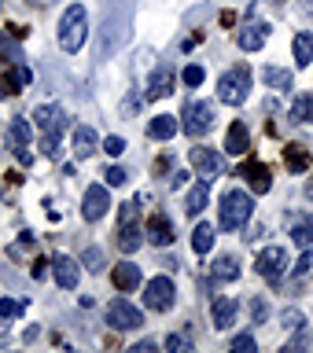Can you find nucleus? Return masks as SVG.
<instances>
[{
  "label": "nucleus",
  "mask_w": 313,
  "mask_h": 353,
  "mask_svg": "<svg viewBox=\"0 0 313 353\" xmlns=\"http://www.w3.org/2000/svg\"><path fill=\"white\" fill-rule=\"evenodd\" d=\"M88 37V11L85 4H70L59 19V48L63 52H82V44Z\"/></svg>",
  "instance_id": "1"
},
{
  "label": "nucleus",
  "mask_w": 313,
  "mask_h": 353,
  "mask_svg": "<svg viewBox=\"0 0 313 353\" xmlns=\"http://www.w3.org/2000/svg\"><path fill=\"white\" fill-rule=\"evenodd\" d=\"M251 195L247 192H240V188H232V192L221 195V206H218V225L225 228V232H240L243 225L251 221Z\"/></svg>",
  "instance_id": "2"
},
{
  "label": "nucleus",
  "mask_w": 313,
  "mask_h": 353,
  "mask_svg": "<svg viewBox=\"0 0 313 353\" xmlns=\"http://www.w3.org/2000/svg\"><path fill=\"white\" fill-rule=\"evenodd\" d=\"M144 247V225H140V210L137 203H126L118 210V250L122 254H137Z\"/></svg>",
  "instance_id": "3"
},
{
  "label": "nucleus",
  "mask_w": 313,
  "mask_h": 353,
  "mask_svg": "<svg viewBox=\"0 0 313 353\" xmlns=\"http://www.w3.org/2000/svg\"><path fill=\"white\" fill-rule=\"evenodd\" d=\"M247 92H251V70H247L243 63L221 74V81H218V99H221L225 107L247 103Z\"/></svg>",
  "instance_id": "4"
},
{
  "label": "nucleus",
  "mask_w": 313,
  "mask_h": 353,
  "mask_svg": "<svg viewBox=\"0 0 313 353\" xmlns=\"http://www.w3.org/2000/svg\"><path fill=\"white\" fill-rule=\"evenodd\" d=\"M181 129L188 132V137H207V132L214 129V103L192 99V103L184 107V114H181Z\"/></svg>",
  "instance_id": "5"
},
{
  "label": "nucleus",
  "mask_w": 313,
  "mask_h": 353,
  "mask_svg": "<svg viewBox=\"0 0 313 353\" xmlns=\"http://www.w3.org/2000/svg\"><path fill=\"white\" fill-rule=\"evenodd\" d=\"M140 324H144V313L137 305H129L126 298H115L107 305V327L111 331H137Z\"/></svg>",
  "instance_id": "6"
},
{
  "label": "nucleus",
  "mask_w": 313,
  "mask_h": 353,
  "mask_svg": "<svg viewBox=\"0 0 313 353\" xmlns=\"http://www.w3.org/2000/svg\"><path fill=\"white\" fill-rule=\"evenodd\" d=\"M177 298V287L170 276H155V280H148V287H144V302H148V309H155V313H166V309L173 305Z\"/></svg>",
  "instance_id": "7"
},
{
  "label": "nucleus",
  "mask_w": 313,
  "mask_h": 353,
  "mask_svg": "<svg viewBox=\"0 0 313 353\" xmlns=\"http://www.w3.org/2000/svg\"><path fill=\"white\" fill-rule=\"evenodd\" d=\"M254 265H258V276H265L269 283H276L287 272V250L284 247H265Z\"/></svg>",
  "instance_id": "8"
},
{
  "label": "nucleus",
  "mask_w": 313,
  "mask_h": 353,
  "mask_svg": "<svg viewBox=\"0 0 313 353\" xmlns=\"http://www.w3.org/2000/svg\"><path fill=\"white\" fill-rule=\"evenodd\" d=\"M33 125L41 129V137H59V132L66 129V114H63V107H55V103H44L33 110Z\"/></svg>",
  "instance_id": "9"
},
{
  "label": "nucleus",
  "mask_w": 313,
  "mask_h": 353,
  "mask_svg": "<svg viewBox=\"0 0 313 353\" xmlns=\"http://www.w3.org/2000/svg\"><path fill=\"white\" fill-rule=\"evenodd\" d=\"M8 143H11V151H15V159L22 165L33 162V154H30V121L26 118H15L8 125Z\"/></svg>",
  "instance_id": "10"
},
{
  "label": "nucleus",
  "mask_w": 313,
  "mask_h": 353,
  "mask_svg": "<svg viewBox=\"0 0 313 353\" xmlns=\"http://www.w3.org/2000/svg\"><path fill=\"white\" fill-rule=\"evenodd\" d=\"M52 276H55V283L63 287V291H74L77 280H82V265H77L70 254H55V261H52Z\"/></svg>",
  "instance_id": "11"
},
{
  "label": "nucleus",
  "mask_w": 313,
  "mask_h": 353,
  "mask_svg": "<svg viewBox=\"0 0 313 353\" xmlns=\"http://www.w3.org/2000/svg\"><path fill=\"white\" fill-rule=\"evenodd\" d=\"M240 176H247V184H251V192H258V195H265L273 188V173H269V165L265 162H258V159H247L240 165Z\"/></svg>",
  "instance_id": "12"
},
{
  "label": "nucleus",
  "mask_w": 313,
  "mask_h": 353,
  "mask_svg": "<svg viewBox=\"0 0 313 353\" xmlns=\"http://www.w3.org/2000/svg\"><path fill=\"white\" fill-rule=\"evenodd\" d=\"M144 239L151 243V247H170L173 243V225L166 214H151L148 225H144Z\"/></svg>",
  "instance_id": "13"
},
{
  "label": "nucleus",
  "mask_w": 313,
  "mask_h": 353,
  "mask_svg": "<svg viewBox=\"0 0 313 353\" xmlns=\"http://www.w3.org/2000/svg\"><path fill=\"white\" fill-rule=\"evenodd\" d=\"M107 206H111V199H107V188L104 184H93L85 192V199H82V217L85 221H99L107 214Z\"/></svg>",
  "instance_id": "14"
},
{
  "label": "nucleus",
  "mask_w": 313,
  "mask_h": 353,
  "mask_svg": "<svg viewBox=\"0 0 313 353\" xmlns=\"http://www.w3.org/2000/svg\"><path fill=\"white\" fill-rule=\"evenodd\" d=\"M192 165H196L199 181H214L221 173V154L214 148H192Z\"/></svg>",
  "instance_id": "15"
},
{
  "label": "nucleus",
  "mask_w": 313,
  "mask_h": 353,
  "mask_svg": "<svg viewBox=\"0 0 313 353\" xmlns=\"http://www.w3.org/2000/svg\"><path fill=\"white\" fill-rule=\"evenodd\" d=\"M265 41H269V26L265 22H247V26L236 30V44L243 52H258Z\"/></svg>",
  "instance_id": "16"
},
{
  "label": "nucleus",
  "mask_w": 313,
  "mask_h": 353,
  "mask_svg": "<svg viewBox=\"0 0 313 353\" xmlns=\"http://www.w3.org/2000/svg\"><path fill=\"white\" fill-rule=\"evenodd\" d=\"M210 313H214V327L218 331H229L232 324H236V316H240V305H236V298L218 294L214 305H210Z\"/></svg>",
  "instance_id": "17"
},
{
  "label": "nucleus",
  "mask_w": 313,
  "mask_h": 353,
  "mask_svg": "<svg viewBox=\"0 0 313 353\" xmlns=\"http://www.w3.org/2000/svg\"><path fill=\"white\" fill-rule=\"evenodd\" d=\"M173 85H177V77H173V70L170 66H159V70L151 74V81H148V88H144V96L148 99H166L173 92Z\"/></svg>",
  "instance_id": "18"
},
{
  "label": "nucleus",
  "mask_w": 313,
  "mask_h": 353,
  "mask_svg": "<svg viewBox=\"0 0 313 353\" xmlns=\"http://www.w3.org/2000/svg\"><path fill=\"white\" fill-rule=\"evenodd\" d=\"M225 151L232 154V159L251 151V132H247V125H243V121H232V125H229V132H225Z\"/></svg>",
  "instance_id": "19"
},
{
  "label": "nucleus",
  "mask_w": 313,
  "mask_h": 353,
  "mask_svg": "<svg viewBox=\"0 0 313 353\" xmlns=\"http://www.w3.org/2000/svg\"><path fill=\"white\" fill-rule=\"evenodd\" d=\"M111 283H115L118 291H133V287H140V269L133 261H118L115 269H111Z\"/></svg>",
  "instance_id": "20"
},
{
  "label": "nucleus",
  "mask_w": 313,
  "mask_h": 353,
  "mask_svg": "<svg viewBox=\"0 0 313 353\" xmlns=\"http://www.w3.org/2000/svg\"><path fill=\"white\" fill-rule=\"evenodd\" d=\"M207 203H210V181H199L192 192H188V199H184V214L188 217H199L207 210Z\"/></svg>",
  "instance_id": "21"
},
{
  "label": "nucleus",
  "mask_w": 313,
  "mask_h": 353,
  "mask_svg": "<svg viewBox=\"0 0 313 353\" xmlns=\"http://www.w3.org/2000/svg\"><path fill=\"white\" fill-rule=\"evenodd\" d=\"M99 148V137L88 125H74V154L77 159H88V154H93Z\"/></svg>",
  "instance_id": "22"
},
{
  "label": "nucleus",
  "mask_w": 313,
  "mask_h": 353,
  "mask_svg": "<svg viewBox=\"0 0 313 353\" xmlns=\"http://www.w3.org/2000/svg\"><path fill=\"white\" fill-rule=\"evenodd\" d=\"M177 125H181V121H177V114H159V118L148 121V137H151V140H170L173 132H177Z\"/></svg>",
  "instance_id": "23"
},
{
  "label": "nucleus",
  "mask_w": 313,
  "mask_h": 353,
  "mask_svg": "<svg viewBox=\"0 0 313 353\" xmlns=\"http://www.w3.org/2000/svg\"><path fill=\"white\" fill-rule=\"evenodd\" d=\"M292 239H295V247H313V217L310 214H298L292 221Z\"/></svg>",
  "instance_id": "24"
},
{
  "label": "nucleus",
  "mask_w": 313,
  "mask_h": 353,
  "mask_svg": "<svg viewBox=\"0 0 313 353\" xmlns=\"http://www.w3.org/2000/svg\"><path fill=\"white\" fill-rule=\"evenodd\" d=\"M284 165H287V170H295V173L310 170V151L303 148V143H287V148H284Z\"/></svg>",
  "instance_id": "25"
},
{
  "label": "nucleus",
  "mask_w": 313,
  "mask_h": 353,
  "mask_svg": "<svg viewBox=\"0 0 313 353\" xmlns=\"http://www.w3.org/2000/svg\"><path fill=\"white\" fill-rule=\"evenodd\" d=\"M292 52H295V66H310V59H313V33H295Z\"/></svg>",
  "instance_id": "26"
},
{
  "label": "nucleus",
  "mask_w": 313,
  "mask_h": 353,
  "mask_svg": "<svg viewBox=\"0 0 313 353\" xmlns=\"http://www.w3.org/2000/svg\"><path fill=\"white\" fill-rule=\"evenodd\" d=\"M214 280H221V283L240 280V261L232 258V254H225V258H218V261H214Z\"/></svg>",
  "instance_id": "27"
},
{
  "label": "nucleus",
  "mask_w": 313,
  "mask_h": 353,
  "mask_svg": "<svg viewBox=\"0 0 313 353\" xmlns=\"http://www.w3.org/2000/svg\"><path fill=\"white\" fill-rule=\"evenodd\" d=\"M262 77H265V85H269V88H276V92L292 88V81H295V74L292 70H281V66H265Z\"/></svg>",
  "instance_id": "28"
},
{
  "label": "nucleus",
  "mask_w": 313,
  "mask_h": 353,
  "mask_svg": "<svg viewBox=\"0 0 313 353\" xmlns=\"http://www.w3.org/2000/svg\"><path fill=\"white\" fill-rule=\"evenodd\" d=\"M214 225H199L196 232H192V247H196V254H210L214 250Z\"/></svg>",
  "instance_id": "29"
},
{
  "label": "nucleus",
  "mask_w": 313,
  "mask_h": 353,
  "mask_svg": "<svg viewBox=\"0 0 313 353\" xmlns=\"http://www.w3.org/2000/svg\"><path fill=\"white\" fill-rule=\"evenodd\" d=\"M292 118L313 125V96H295V99H292Z\"/></svg>",
  "instance_id": "30"
},
{
  "label": "nucleus",
  "mask_w": 313,
  "mask_h": 353,
  "mask_svg": "<svg viewBox=\"0 0 313 353\" xmlns=\"http://www.w3.org/2000/svg\"><path fill=\"white\" fill-rule=\"evenodd\" d=\"M26 313V302H11V298H0V324L4 320H15V316H22Z\"/></svg>",
  "instance_id": "31"
},
{
  "label": "nucleus",
  "mask_w": 313,
  "mask_h": 353,
  "mask_svg": "<svg viewBox=\"0 0 313 353\" xmlns=\"http://www.w3.org/2000/svg\"><path fill=\"white\" fill-rule=\"evenodd\" d=\"M292 269H295V280H310L313 276V247H306V254L292 265Z\"/></svg>",
  "instance_id": "32"
},
{
  "label": "nucleus",
  "mask_w": 313,
  "mask_h": 353,
  "mask_svg": "<svg viewBox=\"0 0 313 353\" xmlns=\"http://www.w3.org/2000/svg\"><path fill=\"white\" fill-rule=\"evenodd\" d=\"M82 265H85L88 272H99V269H104V250H99V247H88V250L82 254Z\"/></svg>",
  "instance_id": "33"
},
{
  "label": "nucleus",
  "mask_w": 313,
  "mask_h": 353,
  "mask_svg": "<svg viewBox=\"0 0 313 353\" xmlns=\"http://www.w3.org/2000/svg\"><path fill=\"white\" fill-rule=\"evenodd\" d=\"M181 77H184V85H192V88H196V85H203V77H207V74H203V66H196V63H192V66H184V74H181Z\"/></svg>",
  "instance_id": "34"
},
{
  "label": "nucleus",
  "mask_w": 313,
  "mask_h": 353,
  "mask_svg": "<svg viewBox=\"0 0 313 353\" xmlns=\"http://www.w3.org/2000/svg\"><path fill=\"white\" fill-rule=\"evenodd\" d=\"M104 176H107V184H111V188H122V184L129 181V173L122 170V165H111V170H107Z\"/></svg>",
  "instance_id": "35"
},
{
  "label": "nucleus",
  "mask_w": 313,
  "mask_h": 353,
  "mask_svg": "<svg viewBox=\"0 0 313 353\" xmlns=\"http://www.w3.org/2000/svg\"><path fill=\"white\" fill-rule=\"evenodd\" d=\"M232 350H243V353H254V350H258V342H254L251 335H236V339H232Z\"/></svg>",
  "instance_id": "36"
},
{
  "label": "nucleus",
  "mask_w": 313,
  "mask_h": 353,
  "mask_svg": "<svg viewBox=\"0 0 313 353\" xmlns=\"http://www.w3.org/2000/svg\"><path fill=\"white\" fill-rule=\"evenodd\" d=\"M104 151H107V154H115V159H118V154L126 151V140H122V137H107V140H104Z\"/></svg>",
  "instance_id": "37"
},
{
  "label": "nucleus",
  "mask_w": 313,
  "mask_h": 353,
  "mask_svg": "<svg viewBox=\"0 0 313 353\" xmlns=\"http://www.w3.org/2000/svg\"><path fill=\"white\" fill-rule=\"evenodd\" d=\"M41 148L48 159H59V137H41Z\"/></svg>",
  "instance_id": "38"
},
{
  "label": "nucleus",
  "mask_w": 313,
  "mask_h": 353,
  "mask_svg": "<svg viewBox=\"0 0 313 353\" xmlns=\"http://www.w3.org/2000/svg\"><path fill=\"white\" fill-rule=\"evenodd\" d=\"M166 350H170V353H184L188 350V339L184 335H170V339H166Z\"/></svg>",
  "instance_id": "39"
},
{
  "label": "nucleus",
  "mask_w": 313,
  "mask_h": 353,
  "mask_svg": "<svg viewBox=\"0 0 313 353\" xmlns=\"http://www.w3.org/2000/svg\"><path fill=\"white\" fill-rule=\"evenodd\" d=\"M284 327L298 331V327H303V313H298V309H287V313H284Z\"/></svg>",
  "instance_id": "40"
},
{
  "label": "nucleus",
  "mask_w": 313,
  "mask_h": 353,
  "mask_svg": "<svg viewBox=\"0 0 313 353\" xmlns=\"http://www.w3.org/2000/svg\"><path fill=\"white\" fill-rule=\"evenodd\" d=\"M254 320H258V324L265 320V305H262V302H254Z\"/></svg>",
  "instance_id": "41"
}]
</instances>
